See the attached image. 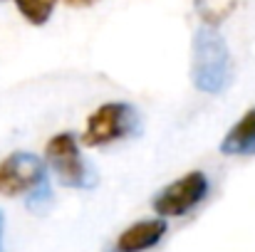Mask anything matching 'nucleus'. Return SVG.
I'll list each match as a JSON object with an SVG mask.
<instances>
[{
    "label": "nucleus",
    "instance_id": "3",
    "mask_svg": "<svg viewBox=\"0 0 255 252\" xmlns=\"http://www.w3.org/2000/svg\"><path fill=\"white\" fill-rule=\"evenodd\" d=\"M45 159H47L50 170L55 173V178L67 188H92L97 183L94 168L80 154V146L70 131H62L47 141Z\"/></svg>",
    "mask_w": 255,
    "mask_h": 252
},
{
    "label": "nucleus",
    "instance_id": "10",
    "mask_svg": "<svg viewBox=\"0 0 255 252\" xmlns=\"http://www.w3.org/2000/svg\"><path fill=\"white\" fill-rule=\"evenodd\" d=\"M67 5H75V7H87V5H94L99 0H65Z\"/></svg>",
    "mask_w": 255,
    "mask_h": 252
},
{
    "label": "nucleus",
    "instance_id": "5",
    "mask_svg": "<svg viewBox=\"0 0 255 252\" xmlns=\"http://www.w3.org/2000/svg\"><path fill=\"white\" fill-rule=\"evenodd\" d=\"M45 183V164L35 154L15 151L0 161V195H30Z\"/></svg>",
    "mask_w": 255,
    "mask_h": 252
},
{
    "label": "nucleus",
    "instance_id": "8",
    "mask_svg": "<svg viewBox=\"0 0 255 252\" xmlns=\"http://www.w3.org/2000/svg\"><path fill=\"white\" fill-rule=\"evenodd\" d=\"M15 5L30 25H45L55 12L57 0H15Z\"/></svg>",
    "mask_w": 255,
    "mask_h": 252
},
{
    "label": "nucleus",
    "instance_id": "6",
    "mask_svg": "<svg viewBox=\"0 0 255 252\" xmlns=\"http://www.w3.org/2000/svg\"><path fill=\"white\" fill-rule=\"evenodd\" d=\"M164 235H166V220H161V218L139 220V223L129 225L114 240L109 252H146L154 245H159Z\"/></svg>",
    "mask_w": 255,
    "mask_h": 252
},
{
    "label": "nucleus",
    "instance_id": "2",
    "mask_svg": "<svg viewBox=\"0 0 255 252\" xmlns=\"http://www.w3.org/2000/svg\"><path fill=\"white\" fill-rule=\"evenodd\" d=\"M139 129H141V121H139V114L131 104L109 101V104H102L87 119L82 144L85 146H107L112 141H119V139L136 134Z\"/></svg>",
    "mask_w": 255,
    "mask_h": 252
},
{
    "label": "nucleus",
    "instance_id": "11",
    "mask_svg": "<svg viewBox=\"0 0 255 252\" xmlns=\"http://www.w3.org/2000/svg\"><path fill=\"white\" fill-rule=\"evenodd\" d=\"M2 225H5V220H2V213H0V252H2Z\"/></svg>",
    "mask_w": 255,
    "mask_h": 252
},
{
    "label": "nucleus",
    "instance_id": "4",
    "mask_svg": "<svg viewBox=\"0 0 255 252\" xmlns=\"http://www.w3.org/2000/svg\"><path fill=\"white\" fill-rule=\"evenodd\" d=\"M208 195V178L201 170H191L183 178L169 183L166 188H161L151 205L156 210V215H161V220L166 218H183L186 213H191L196 205H201Z\"/></svg>",
    "mask_w": 255,
    "mask_h": 252
},
{
    "label": "nucleus",
    "instance_id": "7",
    "mask_svg": "<svg viewBox=\"0 0 255 252\" xmlns=\"http://www.w3.org/2000/svg\"><path fill=\"white\" fill-rule=\"evenodd\" d=\"M221 151L228 156H255V106L228 129L221 141Z\"/></svg>",
    "mask_w": 255,
    "mask_h": 252
},
{
    "label": "nucleus",
    "instance_id": "1",
    "mask_svg": "<svg viewBox=\"0 0 255 252\" xmlns=\"http://www.w3.org/2000/svg\"><path fill=\"white\" fill-rule=\"evenodd\" d=\"M196 89L206 94H221L233 80V60L223 35L216 27H198L193 35V70Z\"/></svg>",
    "mask_w": 255,
    "mask_h": 252
},
{
    "label": "nucleus",
    "instance_id": "9",
    "mask_svg": "<svg viewBox=\"0 0 255 252\" xmlns=\"http://www.w3.org/2000/svg\"><path fill=\"white\" fill-rule=\"evenodd\" d=\"M50 203H52V193H50V185H47V183L27 195V208L35 210V213H37V210H45Z\"/></svg>",
    "mask_w": 255,
    "mask_h": 252
}]
</instances>
